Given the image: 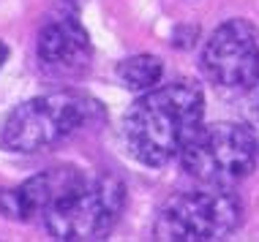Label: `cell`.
Here are the masks:
<instances>
[{"mask_svg":"<svg viewBox=\"0 0 259 242\" xmlns=\"http://www.w3.org/2000/svg\"><path fill=\"white\" fill-rule=\"evenodd\" d=\"M205 120V95L194 82H169L142 93L123 117V142L145 166L180 161Z\"/></svg>","mask_w":259,"mask_h":242,"instance_id":"6da1fadb","label":"cell"},{"mask_svg":"<svg viewBox=\"0 0 259 242\" xmlns=\"http://www.w3.org/2000/svg\"><path fill=\"white\" fill-rule=\"evenodd\" d=\"M104 117L101 103L79 90H58L19 103L0 128V147L9 153H44L71 139Z\"/></svg>","mask_w":259,"mask_h":242,"instance_id":"7a4b0ae2","label":"cell"},{"mask_svg":"<svg viewBox=\"0 0 259 242\" xmlns=\"http://www.w3.org/2000/svg\"><path fill=\"white\" fill-rule=\"evenodd\" d=\"M125 207V185L115 174L82 177L41 218L50 237L63 242L104 239Z\"/></svg>","mask_w":259,"mask_h":242,"instance_id":"3957f363","label":"cell"},{"mask_svg":"<svg viewBox=\"0 0 259 242\" xmlns=\"http://www.w3.org/2000/svg\"><path fill=\"white\" fill-rule=\"evenodd\" d=\"M256 142L240 123H213L197 131L180 155L188 177L207 188H232L256 166Z\"/></svg>","mask_w":259,"mask_h":242,"instance_id":"277c9868","label":"cell"},{"mask_svg":"<svg viewBox=\"0 0 259 242\" xmlns=\"http://www.w3.org/2000/svg\"><path fill=\"white\" fill-rule=\"evenodd\" d=\"M243 218L232 188H202L178 193L161 207L153 237L164 242H210L229 237Z\"/></svg>","mask_w":259,"mask_h":242,"instance_id":"5b68a950","label":"cell"},{"mask_svg":"<svg viewBox=\"0 0 259 242\" xmlns=\"http://www.w3.org/2000/svg\"><path fill=\"white\" fill-rule=\"evenodd\" d=\"M202 71L215 87L251 90L259 85V30L248 19L219 25L202 49Z\"/></svg>","mask_w":259,"mask_h":242,"instance_id":"8992f818","label":"cell"},{"mask_svg":"<svg viewBox=\"0 0 259 242\" xmlns=\"http://www.w3.org/2000/svg\"><path fill=\"white\" fill-rule=\"evenodd\" d=\"M41 71L55 79H76L90 68L93 44L76 14H58L47 19L36 41Z\"/></svg>","mask_w":259,"mask_h":242,"instance_id":"52a82bcc","label":"cell"},{"mask_svg":"<svg viewBox=\"0 0 259 242\" xmlns=\"http://www.w3.org/2000/svg\"><path fill=\"white\" fill-rule=\"evenodd\" d=\"M161 77H164V63L156 54H134L117 66V79L123 82V87L134 90V93H148V90L158 87Z\"/></svg>","mask_w":259,"mask_h":242,"instance_id":"ba28073f","label":"cell"},{"mask_svg":"<svg viewBox=\"0 0 259 242\" xmlns=\"http://www.w3.org/2000/svg\"><path fill=\"white\" fill-rule=\"evenodd\" d=\"M243 126L248 128V134L254 136L256 150H259V87H251L248 103H246V123Z\"/></svg>","mask_w":259,"mask_h":242,"instance_id":"9c48e42d","label":"cell"},{"mask_svg":"<svg viewBox=\"0 0 259 242\" xmlns=\"http://www.w3.org/2000/svg\"><path fill=\"white\" fill-rule=\"evenodd\" d=\"M6 60H9V46H6L3 41H0V68H3Z\"/></svg>","mask_w":259,"mask_h":242,"instance_id":"30bf717a","label":"cell"}]
</instances>
